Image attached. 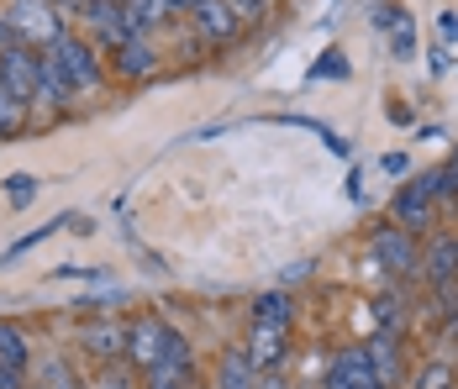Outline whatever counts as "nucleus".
I'll return each instance as SVG.
<instances>
[{
	"instance_id": "1",
	"label": "nucleus",
	"mask_w": 458,
	"mask_h": 389,
	"mask_svg": "<svg viewBox=\"0 0 458 389\" xmlns=\"http://www.w3.org/2000/svg\"><path fill=\"white\" fill-rule=\"evenodd\" d=\"M369 263H379V284L401 290L421 268V237L401 232L395 221H379V226H369Z\"/></svg>"
},
{
	"instance_id": "2",
	"label": "nucleus",
	"mask_w": 458,
	"mask_h": 389,
	"mask_svg": "<svg viewBox=\"0 0 458 389\" xmlns=\"http://www.w3.org/2000/svg\"><path fill=\"white\" fill-rule=\"evenodd\" d=\"M47 58H53V69L64 74V85L74 89V95H100V89L111 85L106 53H100L85 32H69L58 47H47Z\"/></svg>"
},
{
	"instance_id": "3",
	"label": "nucleus",
	"mask_w": 458,
	"mask_h": 389,
	"mask_svg": "<svg viewBox=\"0 0 458 389\" xmlns=\"http://www.w3.org/2000/svg\"><path fill=\"white\" fill-rule=\"evenodd\" d=\"M5 16H11V27H16L21 47H32V53H47V47H58L69 32H74L69 16H64L53 0H11Z\"/></svg>"
},
{
	"instance_id": "4",
	"label": "nucleus",
	"mask_w": 458,
	"mask_h": 389,
	"mask_svg": "<svg viewBox=\"0 0 458 389\" xmlns=\"http://www.w3.org/2000/svg\"><path fill=\"white\" fill-rule=\"evenodd\" d=\"M80 27H85V38H90L100 53L132 43V38H148L142 21L127 11V0H80Z\"/></svg>"
},
{
	"instance_id": "5",
	"label": "nucleus",
	"mask_w": 458,
	"mask_h": 389,
	"mask_svg": "<svg viewBox=\"0 0 458 389\" xmlns=\"http://www.w3.org/2000/svg\"><path fill=\"white\" fill-rule=\"evenodd\" d=\"M385 221H395V226H401V232H411V237H427V232H432V221H437L432 173H411V179H401V190L390 195Z\"/></svg>"
},
{
	"instance_id": "6",
	"label": "nucleus",
	"mask_w": 458,
	"mask_h": 389,
	"mask_svg": "<svg viewBox=\"0 0 458 389\" xmlns=\"http://www.w3.org/2000/svg\"><path fill=\"white\" fill-rule=\"evenodd\" d=\"M169 332H174V321L169 316H158V310H138L132 321H127V368L132 374H153V363H158V352H164V342H169Z\"/></svg>"
},
{
	"instance_id": "7",
	"label": "nucleus",
	"mask_w": 458,
	"mask_h": 389,
	"mask_svg": "<svg viewBox=\"0 0 458 389\" xmlns=\"http://www.w3.org/2000/svg\"><path fill=\"white\" fill-rule=\"evenodd\" d=\"M74 352L95 363V368H106V363H122L127 358V321L122 316H90L80 332H74Z\"/></svg>"
},
{
	"instance_id": "8",
	"label": "nucleus",
	"mask_w": 458,
	"mask_h": 389,
	"mask_svg": "<svg viewBox=\"0 0 458 389\" xmlns=\"http://www.w3.org/2000/svg\"><path fill=\"white\" fill-rule=\"evenodd\" d=\"M317 389H385V385H379V374H374V363H369V347L348 342L327 358V374H321Z\"/></svg>"
},
{
	"instance_id": "9",
	"label": "nucleus",
	"mask_w": 458,
	"mask_h": 389,
	"mask_svg": "<svg viewBox=\"0 0 458 389\" xmlns=\"http://www.w3.org/2000/svg\"><path fill=\"white\" fill-rule=\"evenodd\" d=\"M290 342H295V326H275V321H248V358L259 363V374H284L290 363Z\"/></svg>"
},
{
	"instance_id": "10",
	"label": "nucleus",
	"mask_w": 458,
	"mask_h": 389,
	"mask_svg": "<svg viewBox=\"0 0 458 389\" xmlns=\"http://www.w3.org/2000/svg\"><path fill=\"white\" fill-rule=\"evenodd\" d=\"M106 69H111V80L142 85V80H153V74L164 69V53L153 47V38H132V43H122V47L106 53Z\"/></svg>"
},
{
	"instance_id": "11",
	"label": "nucleus",
	"mask_w": 458,
	"mask_h": 389,
	"mask_svg": "<svg viewBox=\"0 0 458 389\" xmlns=\"http://www.w3.org/2000/svg\"><path fill=\"white\" fill-rule=\"evenodd\" d=\"M184 21L195 27V38H200V43H211V47H227V43L242 38V21L232 16L227 0H195V5L184 11Z\"/></svg>"
},
{
	"instance_id": "12",
	"label": "nucleus",
	"mask_w": 458,
	"mask_h": 389,
	"mask_svg": "<svg viewBox=\"0 0 458 389\" xmlns=\"http://www.w3.org/2000/svg\"><path fill=\"white\" fill-rule=\"evenodd\" d=\"M443 279H458V232H427L416 284H443Z\"/></svg>"
},
{
	"instance_id": "13",
	"label": "nucleus",
	"mask_w": 458,
	"mask_h": 389,
	"mask_svg": "<svg viewBox=\"0 0 458 389\" xmlns=\"http://www.w3.org/2000/svg\"><path fill=\"white\" fill-rule=\"evenodd\" d=\"M364 347H369V363H374L379 385H385V389H401V385H406L411 363H406V337H401V332H374Z\"/></svg>"
},
{
	"instance_id": "14",
	"label": "nucleus",
	"mask_w": 458,
	"mask_h": 389,
	"mask_svg": "<svg viewBox=\"0 0 458 389\" xmlns=\"http://www.w3.org/2000/svg\"><path fill=\"white\" fill-rule=\"evenodd\" d=\"M259 363L248 358V347L242 342H227L222 352H216V379H211V389H259Z\"/></svg>"
},
{
	"instance_id": "15",
	"label": "nucleus",
	"mask_w": 458,
	"mask_h": 389,
	"mask_svg": "<svg viewBox=\"0 0 458 389\" xmlns=\"http://www.w3.org/2000/svg\"><path fill=\"white\" fill-rule=\"evenodd\" d=\"M0 80L32 106V95H38V53L32 47H5L0 53Z\"/></svg>"
},
{
	"instance_id": "16",
	"label": "nucleus",
	"mask_w": 458,
	"mask_h": 389,
	"mask_svg": "<svg viewBox=\"0 0 458 389\" xmlns=\"http://www.w3.org/2000/svg\"><path fill=\"white\" fill-rule=\"evenodd\" d=\"M153 374H158V379H184V385H195V347H190V337H184L180 326L169 332V342L158 352ZM142 379H148V374H142Z\"/></svg>"
},
{
	"instance_id": "17",
	"label": "nucleus",
	"mask_w": 458,
	"mask_h": 389,
	"mask_svg": "<svg viewBox=\"0 0 458 389\" xmlns=\"http://www.w3.org/2000/svg\"><path fill=\"white\" fill-rule=\"evenodd\" d=\"M401 389H458V358L448 352H427L421 363H411Z\"/></svg>"
},
{
	"instance_id": "18",
	"label": "nucleus",
	"mask_w": 458,
	"mask_h": 389,
	"mask_svg": "<svg viewBox=\"0 0 458 389\" xmlns=\"http://www.w3.org/2000/svg\"><path fill=\"white\" fill-rule=\"evenodd\" d=\"M0 368L5 374H32V337L21 332V321H11V316H0Z\"/></svg>"
},
{
	"instance_id": "19",
	"label": "nucleus",
	"mask_w": 458,
	"mask_h": 389,
	"mask_svg": "<svg viewBox=\"0 0 458 389\" xmlns=\"http://www.w3.org/2000/svg\"><path fill=\"white\" fill-rule=\"evenodd\" d=\"M27 389H85V379H80L74 358H64V352H47L43 363L27 374Z\"/></svg>"
},
{
	"instance_id": "20",
	"label": "nucleus",
	"mask_w": 458,
	"mask_h": 389,
	"mask_svg": "<svg viewBox=\"0 0 458 389\" xmlns=\"http://www.w3.org/2000/svg\"><path fill=\"white\" fill-rule=\"evenodd\" d=\"M295 316H301V300L290 290H264L253 295V310H248V321H275V326H295Z\"/></svg>"
},
{
	"instance_id": "21",
	"label": "nucleus",
	"mask_w": 458,
	"mask_h": 389,
	"mask_svg": "<svg viewBox=\"0 0 458 389\" xmlns=\"http://www.w3.org/2000/svg\"><path fill=\"white\" fill-rule=\"evenodd\" d=\"M27 127H32V106L0 80V142H16Z\"/></svg>"
},
{
	"instance_id": "22",
	"label": "nucleus",
	"mask_w": 458,
	"mask_h": 389,
	"mask_svg": "<svg viewBox=\"0 0 458 389\" xmlns=\"http://www.w3.org/2000/svg\"><path fill=\"white\" fill-rule=\"evenodd\" d=\"M421 295H427V321H432V326H443V321H454L458 316V279L421 284Z\"/></svg>"
},
{
	"instance_id": "23",
	"label": "nucleus",
	"mask_w": 458,
	"mask_h": 389,
	"mask_svg": "<svg viewBox=\"0 0 458 389\" xmlns=\"http://www.w3.org/2000/svg\"><path fill=\"white\" fill-rule=\"evenodd\" d=\"M127 11H132V16H138V21H142V32H148V38H153V32H164V27H174V21H180V16H174V5H169V0H127Z\"/></svg>"
},
{
	"instance_id": "24",
	"label": "nucleus",
	"mask_w": 458,
	"mask_h": 389,
	"mask_svg": "<svg viewBox=\"0 0 458 389\" xmlns=\"http://www.w3.org/2000/svg\"><path fill=\"white\" fill-rule=\"evenodd\" d=\"M406 21H411V11H406L401 0H374V5H369V27H374L379 38H390V32L406 27Z\"/></svg>"
},
{
	"instance_id": "25",
	"label": "nucleus",
	"mask_w": 458,
	"mask_h": 389,
	"mask_svg": "<svg viewBox=\"0 0 458 389\" xmlns=\"http://www.w3.org/2000/svg\"><path fill=\"white\" fill-rule=\"evenodd\" d=\"M369 316H374L379 332H401V337H406V310H401V295H395V290L379 295V300H369Z\"/></svg>"
},
{
	"instance_id": "26",
	"label": "nucleus",
	"mask_w": 458,
	"mask_h": 389,
	"mask_svg": "<svg viewBox=\"0 0 458 389\" xmlns=\"http://www.w3.org/2000/svg\"><path fill=\"white\" fill-rule=\"evenodd\" d=\"M85 389H142V379L127 363H106V368H95V379Z\"/></svg>"
},
{
	"instance_id": "27",
	"label": "nucleus",
	"mask_w": 458,
	"mask_h": 389,
	"mask_svg": "<svg viewBox=\"0 0 458 389\" xmlns=\"http://www.w3.org/2000/svg\"><path fill=\"white\" fill-rule=\"evenodd\" d=\"M353 74V63L343 58V47H327L317 58V69H311V80H348Z\"/></svg>"
},
{
	"instance_id": "28",
	"label": "nucleus",
	"mask_w": 458,
	"mask_h": 389,
	"mask_svg": "<svg viewBox=\"0 0 458 389\" xmlns=\"http://www.w3.org/2000/svg\"><path fill=\"white\" fill-rule=\"evenodd\" d=\"M385 43H390V58H395V63H411V58H416V21L395 27V32H390Z\"/></svg>"
},
{
	"instance_id": "29",
	"label": "nucleus",
	"mask_w": 458,
	"mask_h": 389,
	"mask_svg": "<svg viewBox=\"0 0 458 389\" xmlns=\"http://www.w3.org/2000/svg\"><path fill=\"white\" fill-rule=\"evenodd\" d=\"M5 195H11V200H32V195H38V179H32V173H11V179H5Z\"/></svg>"
},
{
	"instance_id": "30",
	"label": "nucleus",
	"mask_w": 458,
	"mask_h": 389,
	"mask_svg": "<svg viewBox=\"0 0 458 389\" xmlns=\"http://www.w3.org/2000/svg\"><path fill=\"white\" fill-rule=\"evenodd\" d=\"M379 173L406 179V173H411V158H406V153H379Z\"/></svg>"
},
{
	"instance_id": "31",
	"label": "nucleus",
	"mask_w": 458,
	"mask_h": 389,
	"mask_svg": "<svg viewBox=\"0 0 458 389\" xmlns=\"http://www.w3.org/2000/svg\"><path fill=\"white\" fill-rule=\"evenodd\" d=\"M5 47H21V38H16V27H11V16H5V5H0V53Z\"/></svg>"
},
{
	"instance_id": "32",
	"label": "nucleus",
	"mask_w": 458,
	"mask_h": 389,
	"mask_svg": "<svg viewBox=\"0 0 458 389\" xmlns=\"http://www.w3.org/2000/svg\"><path fill=\"white\" fill-rule=\"evenodd\" d=\"M437 32H443V43H458V11H443L437 16Z\"/></svg>"
},
{
	"instance_id": "33",
	"label": "nucleus",
	"mask_w": 458,
	"mask_h": 389,
	"mask_svg": "<svg viewBox=\"0 0 458 389\" xmlns=\"http://www.w3.org/2000/svg\"><path fill=\"white\" fill-rule=\"evenodd\" d=\"M321 142H327V153H337V158H348V153H353V142H348V137H337L332 127H327V137H321Z\"/></svg>"
},
{
	"instance_id": "34",
	"label": "nucleus",
	"mask_w": 458,
	"mask_h": 389,
	"mask_svg": "<svg viewBox=\"0 0 458 389\" xmlns=\"http://www.w3.org/2000/svg\"><path fill=\"white\" fill-rule=\"evenodd\" d=\"M454 69V58H448V43H437L432 47V74H448Z\"/></svg>"
},
{
	"instance_id": "35",
	"label": "nucleus",
	"mask_w": 458,
	"mask_h": 389,
	"mask_svg": "<svg viewBox=\"0 0 458 389\" xmlns=\"http://www.w3.org/2000/svg\"><path fill=\"white\" fill-rule=\"evenodd\" d=\"M142 389H195V385H184V379H158V374H148V379H142Z\"/></svg>"
},
{
	"instance_id": "36",
	"label": "nucleus",
	"mask_w": 458,
	"mask_h": 389,
	"mask_svg": "<svg viewBox=\"0 0 458 389\" xmlns=\"http://www.w3.org/2000/svg\"><path fill=\"white\" fill-rule=\"evenodd\" d=\"M390 122H395V127H411V106H401V100H390Z\"/></svg>"
},
{
	"instance_id": "37",
	"label": "nucleus",
	"mask_w": 458,
	"mask_h": 389,
	"mask_svg": "<svg viewBox=\"0 0 458 389\" xmlns=\"http://www.w3.org/2000/svg\"><path fill=\"white\" fill-rule=\"evenodd\" d=\"M259 389H295V385H290V374H264Z\"/></svg>"
},
{
	"instance_id": "38",
	"label": "nucleus",
	"mask_w": 458,
	"mask_h": 389,
	"mask_svg": "<svg viewBox=\"0 0 458 389\" xmlns=\"http://www.w3.org/2000/svg\"><path fill=\"white\" fill-rule=\"evenodd\" d=\"M0 389H27V379H21V374H5V368H0Z\"/></svg>"
},
{
	"instance_id": "39",
	"label": "nucleus",
	"mask_w": 458,
	"mask_h": 389,
	"mask_svg": "<svg viewBox=\"0 0 458 389\" xmlns=\"http://www.w3.org/2000/svg\"><path fill=\"white\" fill-rule=\"evenodd\" d=\"M295 389H317V385H295Z\"/></svg>"
}]
</instances>
